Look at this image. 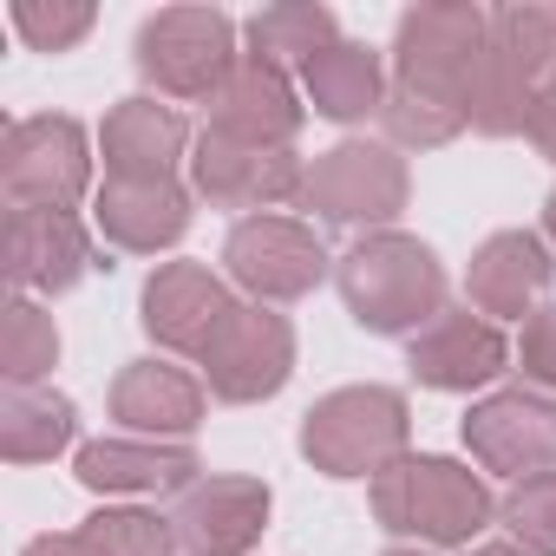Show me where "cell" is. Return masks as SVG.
I'll use <instances>...</instances> for the list:
<instances>
[{
    "mask_svg": "<svg viewBox=\"0 0 556 556\" xmlns=\"http://www.w3.org/2000/svg\"><path fill=\"white\" fill-rule=\"evenodd\" d=\"M484 47H491V14L471 8V0L406 8L400 34H393V86L465 112V92H471V73H478Z\"/></svg>",
    "mask_w": 556,
    "mask_h": 556,
    "instance_id": "3957f363",
    "label": "cell"
},
{
    "mask_svg": "<svg viewBox=\"0 0 556 556\" xmlns=\"http://www.w3.org/2000/svg\"><path fill=\"white\" fill-rule=\"evenodd\" d=\"M184 144H190L184 112L177 105H157V99H118L105 112V131H99L105 170L118 184H164V177H177Z\"/></svg>",
    "mask_w": 556,
    "mask_h": 556,
    "instance_id": "ac0fdd59",
    "label": "cell"
},
{
    "mask_svg": "<svg viewBox=\"0 0 556 556\" xmlns=\"http://www.w3.org/2000/svg\"><path fill=\"white\" fill-rule=\"evenodd\" d=\"M92 268V236L73 210H8V275L27 295H66Z\"/></svg>",
    "mask_w": 556,
    "mask_h": 556,
    "instance_id": "9a60e30c",
    "label": "cell"
},
{
    "mask_svg": "<svg viewBox=\"0 0 556 556\" xmlns=\"http://www.w3.org/2000/svg\"><path fill=\"white\" fill-rule=\"evenodd\" d=\"M491 484L465 471L458 458H400L374 478V517L393 536L419 543H471L491 523Z\"/></svg>",
    "mask_w": 556,
    "mask_h": 556,
    "instance_id": "7a4b0ae2",
    "label": "cell"
},
{
    "mask_svg": "<svg viewBox=\"0 0 556 556\" xmlns=\"http://www.w3.org/2000/svg\"><path fill=\"white\" fill-rule=\"evenodd\" d=\"M86 536L99 556H170V517H151V510H99L86 517Z\"/></svg>",
    "mask_w": 556,
    "mask_h": 556,
    "instance_id": "83f0119b",
    "label": "cell"
},
{
    "mask_svg": "<svg viewBox=\"0 0 556 556\" xmlns=\"http://www.w3.org/2000/svg\"><path fill=\"white\" fill-rule=\"evenodd\" d=\"M223 262H229V282L249 289L255 302H302L328 275V249L295 216H242L223 242Z\"/></svg>",
    "mask_w": 556,
    "mask_h": 556,
    "instance_id": "ba28073f",
    "label": "cell"
},
{
    "mask_svg": "<svg viewBox=\"0 0 556 556\" xmlns=\"http://www.w3.org/2000/svg\"><path fill=\"white\" fill-rule=\"evenodd\" d=\"M413 197V177H406V157L393 144H367V138H348L334 151H321L302 177V210H315L321 223H393Z\"/></svg>",
    "mask_w": 556,
    "mask_h": 556,
    "instance_id": "8992f818",
    "label": "cell"
},
{
    "mask_svg": "<svg viewBox=\"0 0 556 556\" xmlns=\"http://www.w3.org/2000/svg\"><path fill=\"white\" fill-rule=\"evenodd\" d=\"M406 439H413V413L406 393L393 387H341L315 400L302 419V452L328 478H380L387 465L406 458Z\"/></svg>",
    "mask_w": 556,
    "mask_h": 556,
    "instance_id": "277c9868",
    "label": "cell"
},
{
    "mask_svg": "<svg viewBox=\"0 0 556 556\" xmlns=\"http://www.w3.org/2000/svg\"><path fill=\"white\" fill-rule=\"evenodd\" d=\"M471 556H530V549H517V543H478Z\"/></svg>",
    "mask_w": 556,
    "mask_h": 556,
    "instance_id": "836d02e7",
    "label": "cell"
},
{
    "mask_svg": "<svg viewBox=\"0 0 556 556\" xmlns=\"http://www.w3.org/2000/svg\"><path fill=\"white\" fill-rule=\"evenodd\" d=\"M341 34H334V14L315 8V0H295V8H262L249 14V53L268 60V66H308L315 53H328Z\"/></svg>",
    "mask_w": 556,
    "mask_h": 556,
    "instance_id": "d4e9b609",
    "label": "cell"
},
{
    "mask_svg": "<svg viewBox=\"0 0 556 556\" xmlns=\"http://www.w3.org/2000/svg\"><path fill=\"white\" fill-rule=\"evenodd\" d=\"M0 184L27 210H73L92 184V151L73 118H21L0 138Z\"/></svg>",
    "mask_w": 556,
    "mask_h": 556,
    "instance_id": "9c48e42d",
    "label": "cell"
},
{
    "mask_svg": "<svg viewBox=\"0 0 556 556\" xmlns=\"http://www.w3.org/2000/svg\"><path fill=\"white\" fill-rule=\"evenodd\" d=\"M406 367H413V380L432 387V393H471V387H484V380H497V374L510 367V348H504V334H497L484 315L445 308V315H432V321L413 334Z\"/></svg>",
    "mask_w": 556,
    "mask_h": 556,
    "instance_id": "5bb4252c",
    "label": "cell"
},
{
    "mask_svg": "<svg viewBox=\"0 0 556 556\" xmlns=\"http://www.w3.org/2000/svg\"><path fill=\"white\" fill-rule=\"evenodd\" d=\"M14 27L34 53H66L92 34V8L86 0H14Z\"/></svg>",
    "mask_w": 556,
    "mask_h": 556,
    "instance_id": "f546056e",
    "label": "cell"
},
{
    "mask_svg": "<svg viewBox=\"0 0 556 556\" xmlns=\"http://www.w3.org/2000/svg\"><path fill=\"white\" fill-rule=\"evenodd\" d=\"M73 432H79V413L66 393L8 387V400H0V458L8 465H40V458L66 452Z\"/></svg>",
    "mask_w": 556,
    "mask_h": 556,
    "instance_id": "603a6c76",
    "label": "cell"
},
{
    "mask_svg": "<svg viewBox=\"0 0 556 556\" xmlns=\"http://www.w3.org/2000/svg\"><path fill=\"white\" fill-rule=\"evenodd\" d=\"M341 302L367 334H419L445 315V268L419 236L374 229L341 255Z\"/></svg>",
    "mask_w": 556,
    "mask_h": 556,
    "instance_id": "6da1fadb",
    "label": "cell"
},
{
    "mask_svg": "<svg viewBox=\"0 0 556 556\" xmlns=\"http://www.w3.org/2000/svg\"><path fill=\"white\" fill-rule=\"evenodd\" d=\"M517 361H523V387L556 393V308H536V315L523 321V348H517Z\"/></svg>",
    "mask_w": 556,
    "mask_h": 556,
    "instance_id": "4dcf8cb0",
    "label": "cell"
},
{
    "mask_svg": "<svg viewBox=\"0 0 556 556\" xmlns=\"http://www.w3.org/2000/svg\"><path fill=\"white\" fill-rule=\"evenodd\" d=\"M92 223L105 229V242H118L131 255H157V249L184 242L190 190L177 177H164V184H118V177H105L99 197H92Z\"/></svg>",
    "mask_w": 556,
    "mask_h": 556,
    "instance_id": "d6986e66",
    "label": "cell"
},
{
    "mask_svg": "<svg viewBox=\"0 0 556 556\" xmlns=\"http://www.w3.org/2000/svg\"><path fill=\"white\" fill-rule=\"evenodd\" d=\"M197 197H210L216 210H262V203H289L302 197V157L295 151H262V144H236L203 131L197 157H190Z\"/></svg>",
    "mask_w": 556,
    "mask_h": 556,
    "instance_id": "4fadbf2b",
    "label": "cell"
},
{
    "mask_svg": "<svg viewBox=\"0 0 556 556\" xmlns=\"http://www.w3.org/2000/svg\"><path fill=\"white\" fill-rule=\"evenodd\" d=\"M302 118L308 112H302L289 73L255 60V53H242L229 66V79L216 86V99H210V131L236 138V144H262V151H289V138L302 131Z\"/></svg>",
    "mask_w": 556,
    "mask_h": 556,
    "instance_id": "7c38bea8",
    "label": "cell"
},
{
    "mask_svg": "<svg viewBox=\"0 0 556 556\" xmlns=\"http://www.w3.org/2000/svg\"><path fill=\"white\" fill-rule=\"evenodd\" d=\"M543 229H549V242H556V190H549V203H543Z\"/></svg>",
    "mask_w": 556,
    "mask_h": 556,
    "instance_id": "e575fe53",
    "label": "cell"
},
{
    "mask_svg": "<svg viewBox=\"0 0 556 556\" xmlns=\"http://www.w3.org/2000/svg\"><path fill=\"white\" fill-rule=\"evenodd\" d=\"M79 484L86 491H118V497H144V491H190L197 484V452L190 445H164V439H92L79 445Z\"/></svg>",
    "mask_w": 556,
    "mask_h": 556,
    "instance_id": "ffe728a7",
    "label": "cell"
},
{
    "mask_svg": "<svg viewBox=\"0 0 556 556\" xmlns=\"http://www.w3.org/2000/svg\"><path fill=\"white\" fill-rule=\"evenodd\" d=\"M549 275H556V262H549L543 236H530V229H497L491 242H478V255H471V268H465V295H471L478 315L523 321V315H536Z\"/></svg>",
    "mask_w": 556,
    "mask_h": 556,
    "instance_id": "e0dca14e",
    "label": "cell"
},
{
    "mask_svg": "<svg viewBox=\"0 0 556 556\" xmlns=\"http://www.w3.org/2000/svg\"><path fill=\"white\" fill-rule=\"evenodd\" d=\"M536 86L497 53V47H484V60H478V73H471V92H465V125L471 131H484V138H510V131H530V118H536Z\"/></svg>",
    "mask_w": 556,
    "mask_h": 556,
    "instance_id": "cb8c5ba5",
    "label": "cell"
},
{
    "mask_svg": "<svg viewBox=\"0 0 556 556\" xmlns=\"http://www.w3.org/2000/svg\"><path fill=\"white\" fill-rule=\"evenodd\" d=\"M236 60V27L216 8H164L138 27V73L164 99H216Z\"/></svg>",
    "mask_w": 556,
    "mask_h": 556,
    "instance_id": "5b68a950",
    "label": "cell"
},
{
    "mask_svg": "<svg viewBox=\"0 0 556 556\" xmlns=\"http://www.w3.org/2000/svg\"><path fill=\"white\" fill-rule=\"evenodd\" d=\"M465 445L484 471L504 478H543L556 471V393L536 387H504L465 413Z\"/></svg>",
    "mask_w": 556,
    "mask_h": 556,
    "instance_id": "30bf717a",
    "label": "cell"
},
{
    "mask_svg": "<svg viewBox=\"0 0 556 556\" xmlns=\"http://www.w3.org/2000/svg\"><path fill=\"white\" fill-rule=\"evenodd\" d=\"M530 144L556 164V79L543 86V99H536V118H530Z\"/></svg>",
    "mask_w": 556,
    "mask_h": 556,
    "instance_id": "1f68e13d",
    "label": "cell"
},
{
    "mask_svg": "<svg viewBox=\"0 0 556 556\" xmlns=\"http://www.w3.org/2000/svg\"><path fill=\"white\" fill-rule=\"evenodd\" d=\"M60 361V328L40 302H14L8 321H0V374H8V387H40Z\"/></svg>",
    "mask_w": 556,
    "mask_h": 556,
    "instance_id": "4316f807",
    "label": "cell"
},
{
    "mask_svg": "<svg viewBox=\"0 0 556 556\" xmlns=\"http://www.w3.org/2000/svg\"><path fill=\"white\" fill-rule=\"evenodd\" d=\"M268 504L262 478H197L170 504V536L184 556H249L268 530Z\"/></svg>",
    "mask_w": 556,
    "mask_h": 556,
    "instance_id": "8fae6325",
    "label": "cell"
},
{
    "mask_svg": "<svg viewBox=\"0 0 556 556\" xmlns=\"http://www.w3.org/2000/svg\"><path fill=\"white\" fill-rule=\"evenodd\" d=\"M21 556H99V549H92L86 530H60V536H34Z\"/></svg>",
    "mask_w": 556,
    "mask_h": 556,
    "instance_id": "d6a6232c",
    "label": "cell"
},
{
    "mask_svg": "<svg viewBox=\"0 0 556 556\" xmlns=\"http://www.w3.org/2000/svg\"><path fill=\"white\" fill-rule=\"evenodd\" d=\"M491 47L543 92L556 79V8L543 0H510V8L491 14Z\"/></svg>",
    "mask_w": 556,
    "mask_h": 556,
    "instance_id": "484cf974",
    "label": "cell"
},
{
    "mask_svg": "<svg viewBox=\"0 0 556 556\" xmlns=\"http://www.w3.org/2000/svg\"><path fill=\"white\" fill-rule=\"evenodd\" d=\"M302 92H308V105H315L321 118H334V125H361V118H374V112L387 105L393 86H387L374 47H361V40H334L328 53H315V60L302 66Z\"/></svg>",
    "mask_w": 556,
    "mask_h": 556,
    "instance_id": "7402d4cb",
    "label": "cell"
},
{
    "mask_svg": "<svg viewBox=\"0 0 556 556\" xmlns=\"http://www.w3.org/2000/svg\"><path fill=\"white\" fill-rule=\"evenodd\" d=\"M197 367H203L210 393L229 400V406L275 400L289 387V374H295V328H289V315L249 302V308H236L216 328V341L197 354Z\"/></svg>",
    "mask_w": 556,
    "mask_h": 556,
    "instance_id": "52a82bcc",
    "label": "cell"
},
{
    "mask_svg": "<svg viewBox=\"0 0 556 556\" xmlns=\"http://www.w3.org/2000/svg\"><path fill=\"white\" fill-rule=\"evenodd\" d=\"M504 523H510L517 549H530V556H556V471L510 484V497H504Z\"/></svg>",
    "mask_w": 556,
    "mask_h": 556,
    "instance_id": "f1b7e54d",
    "label": "cell"
},
{
    "mask_svg": "<svg viewBox=\"0 0 556 556\" xmlns=\"http://www.w3.org/2000/svg\"><path fill=\"white\" fill-rule=\"evenodd\" d=\"M387 556H419V549H387Z\"/></svg>",
    "mask_w": 556,
    "mask_h": 556,
    "instance_id": "d590c367",
    "label": "cell"
},
{
    "mask_svg": "<svg viewBox=\"0 0 556 556\" xmlns=\"http://www.w3.org/2000/svg\"><path fill=\"white\" fill-rule=\"evenodd\" d=\"M229 315L236 302L223 289V275H210L203 262H164L144 282V334L170 354H203Z\"/></svg>",
    "mask_w": 556,
    "mask_h": 556,
    "instance_id": "2e32d148",
    "label": "cell"
},
{
    "mask_svg": "<svg viewBox=\"0 0 556 556\" xmlns=\"http://www.w3.org/2000/svg\"><path fill=\"white\" fill-rule=\"evenodd\" d=\"M112 419L144 432V439H190L203 426V387L184 367L164 361H131L112 380Z\"/></svg>",
    "mask_w": 556,
    "mask_h": 556,
    "instance_id": "44dd1931",
    "label": "cell"
}]
</instances>
